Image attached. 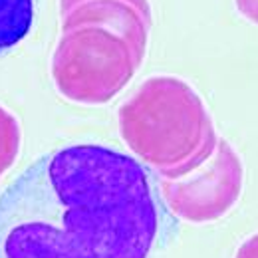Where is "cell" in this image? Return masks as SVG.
<instances>
[{"label":"cell","instance_id":"cell-1","mask_svg":"<svg viewBox=\"0 0 258 258\" xmlns=\"http://www.w3.org/2000/svg\"><path fill=\"white\" fill-rule=\"evenodd\" d=\"M157 232L147 171L105 145L46 153L0 191V258H149Z\"/></svg>","mask_w":258,"mask_h":258},{"label":"cell","instance_id":"cell-2","mask_svg":"<svg viewBox=\"0 0 258 258\" xmlns=\"http://www.w3.org/2000/svg\"><path fill=\"white\" fill-rule=\"evenodd\" d=\"M117 121L131 153L163 179L193 173L219 143L203 97L175 76L145 80L119 107Z\"/></svg>","mask_w":258,"mask_h":258},{"label":"cell","instance_id":"cell-3","mask_svg":"<svg viewBox=\"0 0 258 258\" xmlns=\"http://www.w3.org/2000/svg\"><path fill=\"white\" fill-rule=\"evenodd\" d=\"M143 60L127 40L99 26L62 32L52 56V80L60 96L82 105H103L117 96Z\"/></svg>","mask_w":258,"mask_h":258},{"label":"cell","instance_id":"cell-4","mask_svg":"<svg viewBox=\"0 0 258 258\" xmlns=\"http://www.w3.org/2000/svg\"><path fill=\"white\" fill-rule=\"evenodd\" d=\"M161 197L169 211L193 225L223 219L238 203L244 187V165L232 145L219 137L215 153L181 179L159 177Z\"/></svg>","mask_w":258,"mask_h":258},{"label":"cell","instance_id":"cell-5","mask_svg":"<svg viewBox=\"0 0 258 258\" xmlns=\"http://www.w3.org/2000/svg\"><path fill=\"white\" fill-rule=\"evenodd\" d=\"M62 32L80 26H99L127 40L143 60L149 44L153 12L149 0H60Z\"/></svg>","mask_w":258,"mask_h":258},{"label":"cell","instance_id":"cell-6","mask_svg":"<svg viewBox=\"0 0 258 258\" xmlns=\"http://www.w3.org/2000/svg\"><path fill=\"white\" fill-rule=\"evenodd\" d=\"M34 0H0V56L14 50L32 30Z\"/></svg>","mask_w":258,"mask_h":258},{"label":"cell","instance_id":"cell-7","mask_svg":"<svg viewBox=\"0 0 258 258\" xmlns=\"http://www.w3.org/2000/svg\"><path fill=\"white\" fill-rule=\"evenodd\" d=\"M22 131L18 119L0 105V177L14 165L20 153Z\"/></svg>","mask_w":258,"mask_h":258},{"label":"cell","instance_id":"cell-8","mask_svg":"<svg viewBox=\"0 0 258 258\" xmlns=\"http://www.w3.org/2000/svg\"><path fill=\"white\" fill-rule=\"evenodd\" d=\"M236 10L252 24H258V0H234Z\"/></svg>","mask_w":258,"mask_h":258},{"label":"cell","instance_id":"cell-9","mask_svg":"<svg viewBox=\"0 0 258 258\" xmlns=\"http://www.w3.org/2000/svg\"><path fill=\"white\" fill-rule=\"evenodd\" d=\"M234 258H258V232L252 234V236H248L240 244V248L236 250Z\"/></svg>","mask_w":258,"mask_h":258}]
</instances>
